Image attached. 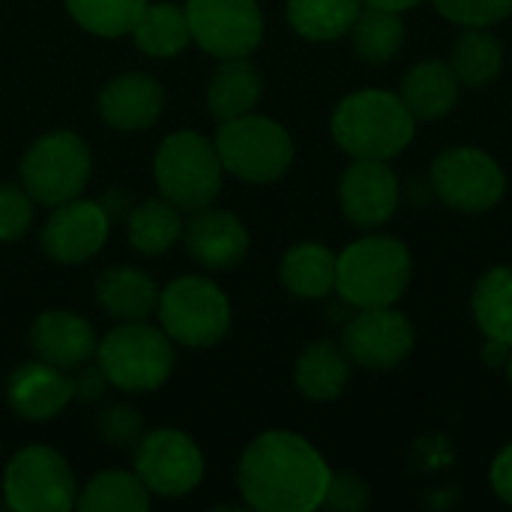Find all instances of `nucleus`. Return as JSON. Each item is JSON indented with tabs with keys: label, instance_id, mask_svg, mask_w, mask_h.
<instances>
[{
	"label": "nucleus",
	"instance_id": "obj_1",
	"mask_svg": "<svg viewBox=\"0 0 512 512\" xmlns=\"http://www.w3.org/2000/svg\"><path fill=\"white\" fill-rule=\"evenodd\" d=\"M330 465L297 432L258 435L237 471L240 495L252 510L261 512H312L324 504L330 486Z\"/></svg>",
	"mask_w": 512,
	"mask_h": 512
},
{
	"label": "nucleus",
	"instance_id": "obj_2",
	"mask_svg": "<svg viewBox=\"0 0 512 512\" xmlns=\"http://www.w3.org/2000/svg\"><path fill=\"white\" fill-rule=\"evenodd\" d=\"M330 132L351 159L390 162L414 141L417 117L390 90H357L336 105Z\"/></svg>",
	"mask_w": 512,
	"mask_h": 512
},
{
	"label": "nucleus",
	"instance_id": "obj_3",
	"mask_svg": "<svg viewBox=\"0 0 512 512\" xmlns=\"http://www.w3.org/2000/svg\"><path fill=\"white\" fill-rule=\"evenodd\" d=\"M411 252L402 240L372 234L336 258V288L357 309L393 306L411 282Z\"/></svg>",
	"mask_w": 512,
	"mask_h": 512
},
{
	"label": "nucleus",
	"instance_id": "obj_4",
	"mask_svg": "<svg viewBox=\"0 0 512 512\" xmlns=\"http://www.w3.org/2000/svg\"><path fill=\"white\" fill-rule=\"evenodd\" d=\"M96 363L105 381L123 393H153L174 369V345L162 327L123 321L96 348Z\"/></svg>",
	"mask_w": 512,
	"mask_h": 512
},
{
	"label": "nucleus",
	"instance_id": "obj_5",
	"mask_svg": "<svg viewBox=\"0 0 512 512\" xmlns=\"http://www.w3.org/2000/svg\"><path fill=\"white\" fill-rule=\"evenodd\" d=\"M156 186L177 210H201L222 192V159L210 138L183 129L159 144L153 162Z\"/></svg>",
	"mask_w": 512,
	"mask_h": 512
},
{
	"label": "nucleus",
	"instance_id": "obj_6",
	"mask_svg": "<svg viewBox=\"0 0 512 512\" xmlns=\"http://www.w3.org/2000/svg\"><path fill=\"white\" fill-rule=\"evenodd\" d=\"M222 168L243 183H273L294 162V141L288 129L261 114L225 120L216 132Z\"/></svg>",
	"mask_w": 512,
	"mask_h": 512
},
{
	"label": "nucleus",
	"instance_id": "obj_7",
	"mask_svg": "<svg viewBox=\"0 0 512 512\" xmlns=\"http://www.w3.org/2000/svg\"><path fill=\"white\" fill-rule=\"evenodd\" d=\"M156 312L171 342L186 348H213L231 327V303L225 291L201 276L174 279L159 291Z\"/></svg>",
	"mask_w": 512,
	"mask_h": 512
},
{
	"label": "nucleus",
	"instance_id": "obj_8",
	"mask_svg": "<svg viewBox=\"0 0 512 512\" xmlns=\"http://www.w3.org/2000/svg\"><path fill=\"white\" fill-rule=\"evenodd\" d=\"M90 168V147L81 135L66 129L48 132L21 159V186L36 204L60 207L84 192Z\"/></svg>",
	"mask_w": 512,
	"mask_h": 512
},
{
	"label": "nucleus",
	"instance_id": "obj_9",
	"mask_svg": "<svg viewBox=\"0 0 512 512\" xmlns=\"http://www.w3.org/2000/svg\"><path fill=\"white\" fill-rule=\"evenodd\" d=\"M3 498L15 512H66L78 504L75 474L51 447L18 450L3 471Z\"/></svg>",
	"mask_w": 512,
	"mask_h": 512
},
{
	"label": "nucleus",
	"instance_id": "obj_10",
	"mask_svg": "<svg viewBox=\"0 0 512 512\" xmlns=\"http://www.w3.org/2000/svg\"><path fill=\"white\" fill-rule=\"evenodd\" d=\"M432 186L447 207L483 213L504 198L507 177L489 153L477 147H453L432 162Z\"/></svg>",
	"mask_w": 512,
	"mask_h": 512
},
{
	"label": "nucleus",
	"instance_id": "obj_11",
	"mask_svg": "<svg viewBox=\"0 0 512 512\" xmlns=\"http://www.w3.org/2000/svg\"><path fill=\"white\" fill-rule=\"evenodd\" d=\"M192 39L213 57H249L264 36L258 0H186Z\"/></svg>",
	"mask_w": 512,
	"mask_h": 512
},
{
	"label": "nucleus",
	"instance_id": "obj_12",
	"mask_svg": "<svg viewBox=\"0 0 512 512\" xmlns=\"http://www.w3.org/2000/svg\"><path fill=\"white\" fill-rule=\"evenodd\" d=\"M135 474L147 492L162 498H183L204 480V456L186 432H144V438L135 444Z\"/></svg>",
	"mask_w": 512,
	"mask_h": 512
},
{
	"label": "nucleus",
	"instance_id": "obj_13",
	"mask_svg": "<svg viewBox=\"0 0 512 512\" xmlns=\"http://www.w3.org/2000/svg\"><path fill=\"white\" fill-rule=\"evenodd\" d=\"M414 324L393 306L360 309L345 327L342 348L351 363L369 372L396 369L414 351Z\"/></svg>",
	"mask_w": 512,
	"mask_h": 512
},
{
	"label": "nucleus",
	"instance_id": "obj_14",
	"mask_svg": "<svg viewBox=\"0 0 512 512\" xmlns=\"http://www.w3.org/2000/svg\"><path fill=\"white\" fill-rule=\"evenodd\" d=\"M42 252L60 264L90 261L108 240V213L96 201H66L54 207L42 228Z\"/></svg>",
	"mask_w": 512,
	"mask_h": 512
},
{
	"label": "nucleus",
	"instance_id": "obj_15",
	"mask_svg": "<svg viewBox=\"0 0 512 512\" xmlns=\"http://www.w3.org/2000/svg\"><path fill=\"white\" fill-rule=\"evenodd\" d=\"M342 213L357 228H378L399 207V180L384 159H354L339 183Z\"/></svg>",
	"mask_w": 512,
	"mask_h": 512
},
{
	"label": "nucleus",
	"instance_id": "obj_16",
	"mask_svg": "<svg viewBox=\"0 0 512 512\" xmlns=\"http://www.w3.org/2000/svg\"><path fill=\"white\" fill-rule=\"evenodd\" d=\"M180 237H183L186 252L210 270H228L240 264L249 252L246 225L234 213L216 210L210 204L201 210H192V219L183 222Z\"/></svg>",
	"mask_w": 512,
	"mask_h": 512
},
{
	"label": "nucleus",
	"instance_id": "obj_17",
	"mask_svg": "<svg viewBox=\"0 0 512 512\" xmlns=\"http://www.w3.org/2000/svg\"><path fill=\"white\" fill-rule=\"evenodd\" d=\"M75 399V381L51 363H24L12 372L6 384L9 408L30 423L54 420Z\"/></svg>",
	"mask_w": 512,
	"mask_h": 512
},
{
	"label": "nucleus",
	"instance_id": "obj_18",
	"mask_svg": "<svg viewBox=\"0 0 512 512\" xmlns=\"http://www.w3.org/2000/svg\"><path fill=\"white\" fill-rule=\"evenodd\" d=\"M30 348H33L36 360L69 372V369L87 366L96 357L99 342H96L93 327L81 315L66 312V309H51L33 321Z\"/></svg>",
	"mask_w": 512,
	"mask_h": 512
},
{
	"label": "nucleus",
	"instance_id": "obj_19",
	"mask_svg": "<svg viewBox=\"0 0 512 512\" xmlns=\"http://www.w3.org/2000/svg\"><path fill=\"white\" fill-rule=\"evenodd\" d=\"M165 105L162 84L147 72H126L99 90V114L120 132H138L159 120Z\"/></svg>",
	"mask_w": 512,
	"mask_h": 512
},
{
	"label": "nucleus",
	"instance_id": "obj_20",
	"mask_svg": "<svg viewBox=\"0 0 512 512\" xmlns=\"http://www.w3.org/2000/svg\"><path fill=\"white\" fill-rule=\"evenodd\" d=\"M462 81L456 78L453 66L444 60H423L411 66L402 81V99L417 120H438L453 111L459 102Z\"/></svg>",
	"mask_w": 512,
	"mask_h": 512
},
{
	"label": "nucleus",
	"instance_id": "obj_21",
	"mask_svg": "<svg viewBox=\"0 0 512 512\" xmlns=\"http://www.w3.org/2000/svg\"><path fill=\"white\" fill-rule=\"evenodd\" d=\"M96 300L117 321H144L159 306V288L138 267H111L96 282Z\"/></svg>",
	"mask_w": 512,
	"mask_h": 512
},
{
	"label": "nucleus",
	"instance_id": "obj_22",
	"mask_svg": "<svg viewBox=\"0 0 512 512\" xmlns=\"http://www.w3.org/2000/svg\"><path fill=\"white\" fill-rule=\"evenodd\" d=\"M258 99H261V75L246 57L222 60L207 84V108L219 123L252 114Z\"/></svg>",
	"mask_w": 512,
	"mask_h": 512
},
{
	"label": "nucleus",
	"instance_id": "obj_23",
	"mask_svg": "<svg viewBox=\"0 0 512 512\" xmlns=\"http://www.w3.org/2000/svg\"><path fill=\"white\" fill-rule=\"evenodd\" d=\"M300 393L312 402H333L345 393L351 381V360L336 342H312L294 369Z\"/></svg>",
	"mask_w": 512,
	"mask_h": 512
},
{
	"label": "nucleus",
	"instance_id": "obj_24",
	"mask_svg": "<svg viewBox=\"0 0 512 512\" xmlns=\"http://www.w3.org/2000/svg\"><path fill=\"white\" fill-rule=\"evenodd\" d=\"M282 285L300 300H321L336 288V255L324 243H297L279 267Z\"/></svg>",
	"mask_w": 512,
	"mask_h": 512
},
{
	"label": "nucleus",
	"instance_id": "obj_25",
	"mask_svg": "<svg viewBox=\"0 0 512 512\" xmlns=\"http://www.w3.org/2000/svg\"><path fill=\"white\" fill-rule=\"evenodd\" d=\"M132 39L138 51L150 57H177L192 42L186 9L174 3H147L132 27Z\"/></svg>",
	"mask_w": 512,
	"mask_h": 512
},
{
	"label": "nucleus",
	"instance_id": "obj_26",
	"mask_svg": "<svg viewBox=\"0 0 512 512\" xmlns=\"http://www.w3.org/2000/svg\"><path fill=\"white\" fill-rule=\"evenodd\" d=\"M363 0H288L291 27L312 42H333L351 33Z\"/></svg>",
	"mask_w": 512,
	"mask_h": 512
},
{
	"label": "nucleus",
	"instance_id": "obj_27",
	"mask_svg": "<svg viewBox=\"0 0 512 512\" xmlns=\"http://www.w3.org/2000/svg\"><path fill=\"white\" fill-rule=\"evenodd\" d=\"M471 309L486 339L512 348V267H492L477 279Z\"/></svg>",
	"mask_w": 512,
	"mask_h": 512
},
{
	"label": "nucleus",
	"instance_id": "obj_28",
	"mask_svg": "<svg viewBox=\"0 0 512 512\" xmlns=\"http://www.w3.org/2000/svg\"><path fill=\"white\" fill-rule=\"evenodd\" d=\"M450 66L465 87H486L498 78L504 66L501 39L489 33V27H465V33L453 45Z\"/></svg>",
	"mask_w": 512,
	"mask_h": 512
},
{
	"label": "nucleus",
	"instance_id": "obj_29",
	"mask_svg": "<svg viewBox=\"0 0 512 512\" xmlns=\"http://www.w3.org/2000/svg\"><path fill=\"white\" fill-rule=\"evenodd\" d=\"M351 39H354V51L360 54V60L372 63V66L390 63L405 45L402 12H390V9H378V6L360 9L357 21L351 27Z\"/></svg>",
	"mask_w": 512,
	"mask_h": 512
},
{
	"label": "nucleus",
	"instance_id": "obj_30",
	"mask_svg": "<svg viewBox=\"0 0 512 512\" xmlns=\"http://www.w3.org/2000/svg\"><path fill=\"white\" fill-rule=\"evenodd\" d=\"M183 234L180 210L165 198H144L129 216V243L141 255L168 252Z\"/></svg>",
	"mask_w": 512,
	"mask_h": 512
},
{
	"label": "nucleus",
	"instance_id": "obj_31",
	"mask_svg": "<svg viewBox=\"0 0 512 512\" xmlns=\"http://www.w3.org/2000/svg\"><path fill=\"white\" fill-rule=\"evenodd\" d=\"M81 512H147L150 492L138 474L129 471H102L78 495Z\"/></svg>",
	"mask_w": 512,
	"mask_h": 512
},
{
	"label": "nucleus",
	"instance_id": "obj_32",
	"mask_svg": "<svg viewBox=\"0 0 512 512\" xmlns=\"http://www.w3.org/2000/svg\"><path fill=\"white\" fill-rule=\"evenodd\" d=\"M147 0H66V9L78 27L102 39H117L132 33Z\"/></svg>",
	"mask_w": 512,
	"mask_h": 512
},
{
	"label": "nucleus",
	"instance_id": "obj_33",
	"mask_svg": "<svg viewBox=\"0 0 512 512\" xmlns=\"http://www.w3.org/2000/svg\"><path fill=\"white\" fill-rule=\"evenodd\" d=\"M435 9L462 27H492L512 12V0H435Z\"/></svg>",
	"mask_w": 512,
	"mask_h": 512
},
{
	"label": "nucleus",
	"instance_id": "obj_34",
	"mask_svg": "<svg viewBox=\"0 0 512 512\" xmlns=\"http://www.w3.org/2000/svg\"><path fill=\"white\" fill-rule=\"evenodd\" d=\"M33 222V198L24 186L3 183L0 186V243H12L27 234Z\"/></svg>",
	"mask_w": 512,
	"mask_h": 512
},
{
	"label": "nucleus",
	"instance_id": "obj_35",
	"mask_svg": "<svg viewBox=\"0 0 512 512\" xmlns=\"http://www.w3.org/2000/svg\"><path fill=\"white\" fill-rule=\"evenodd\" d=\"M96 432L102 435V441L108 447H135L144 438V420L135 408L114 405L99 417Z\"/></svg>",
	"mask_w": 512,
	"mask_h": 512
},
{
	"label": "nucleus",
	"instance_id": "obj_36",
	"mask_svg": "<svg viewBox=\"0 0 512 512\" xmlns=\"http://www.w3.org/2000/svg\"><path fill=\"white\" fill-rule=\"evenodd\" d=\"M369 501H372L369 498V486L360 477H354V474H333L321 507H330V510L339 512H360L369 507Z\"/></svg>",
	"mask_w": 512,
	"mask_h": 512
},
{
	"label": "nucleus",
	"instance_id": "obj_37",
	"mask_svg": "<svg viewBox=\"0 0 512 512\" xmlns=\"http://www.w3.org/2000/svg\"><path fill=\"white\" fill-rule=\"evenodd\" d=\"M492 489L507 507H512V444L498 453L492 465Z\"/></svg>",
	"mask_w": 512,
	"mask_h": 512
},
{
	"label": "nucleus",
	"instance_id": "obj_38",
	"mask_svg": "<svg viewBox=\"0 0 512 512\" xmlns=\"http://www.w3.org/2000/svg\"><path fill=\"white\" fill-rule=\"evenodd\" d=\"M510 345H504V342H495V339H489V345H486V363H492V366H507V357H510Z\"/></svg>",
	"mask_w": 512,
	"mask_h": 512
},
{
	"label": "nucleus",
	"instance_id": "obj_39",
	"mask_svg": "<svg viewBox=\"0 0 512 512\" xmlns=\"http://www.w3.org/2000/svg\"><path fill=\"white\" fill-rule=\"evenodd\" d=\"M417 3L420 0H363V6H378V9H390V12H405Z\"/></svg>",
	"mask_w": 512,
	"mask_h": 512
},
{
	"label": "nucleus",
	"instance_id": "obj_40",
	"mask_svg": "<svg viewBox=\"0 0 512 512\" xmlns=\"http://www.w3.org/2000/svg\"><path fill=\"white\" fill-rule=\"evenodd\" d=\"M507 378H510V384H512V351H510V357H507Z\"/></svg>",
	"mask_w": 512,
	"mask_h": 512
}]
</instances>
